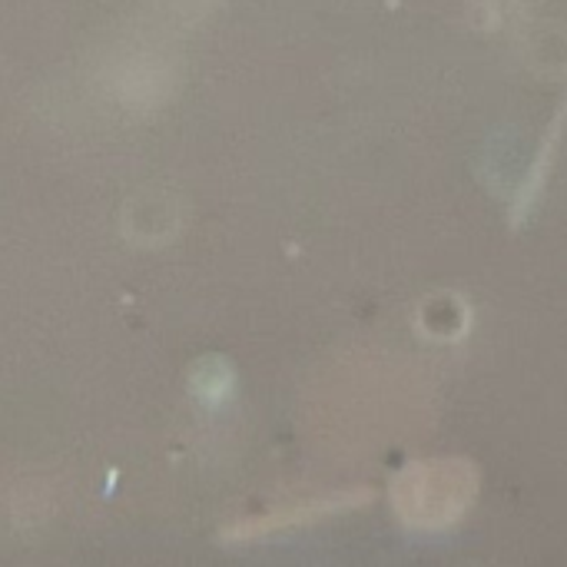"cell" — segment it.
<instances>
[{
  "mask_svg": "<svg viewBox=\"0 0 567 567\" xmlns=\"http://www.w3.org/2000/svg\"><path fill=\"white\" fill-rule=\"evenodd\" d=\"M402 498H409L405 515L422 525H442L458 518V512L468 505L472 495V475L462 465H425L415 475L409 472V482L399 488Z\"/></svg>",
  "mask_w": 567,
  "mask_h": 567,
  "instance_id": "6da1fadb",
  "label": "cell"
}]
</instances>
